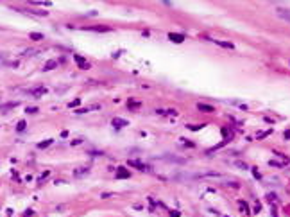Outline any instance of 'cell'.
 Instances as JSON below:
<instances>
[{
  "label": "cell",
  "instance_id": "1",
  "mask_svg": "<svg viewBox=\"0 0 290 217\" xmlns=\"http://www.w3.org/2000/svg\"><path fill=\"white\" fill-rule=\"evenodd\" d=\"M127 163H129V167H135V169H138V171H142V172H151V167H149L147 163H143V161H140V160H129Z\"/></svg>",
  "mask_w": 290,
  "mask_h": 217
},
{
  "label": "cell",
  "instance_id": "2",
  "mask_svg": "<svg viewBox=\"0 0 290 217\" xmlns=\"http://www.w3.org/2000/svg\"><path fill=\"white\" fill-rule=\"evenodd\" d=\"M27 93H29L31 97H34V99H39V97H43V95L47 93V88H45V86H34V88L27 90Z\"/></svg>",
  "mask_w": 290,
  "mask_h": 217
},
{
  "label": "cell",
  "instance_id": "3",
  "mask_svg": "<svg viewBox=\"0 0 290 217\" xmlns=\"http://www.w3.org/2000/svg\"><path fill=\"white\" fill-rule=\"evenodd\" d=\"M74 59H75V63H77V66H79V68H82V70L90 68V63H88L86 59L82 58V56H79V54H74Z\"/></svg>",
  "mask_w": 290,
  "mask_h": 217
},
{
  "label": "cell",
  "instance_id": "4",
  "mask_svg": "<svg viewBox=\"0 0 290 217\" xmlns=\"http://www.w3.org/2000/svg\"><path fill=\"white\" fill-rule=\"evenodd\" d=\"M127 178H131V172L125 167H118L116 169V179H127Z\"/></svg>",
  "mask_w": 290,
  "mask_h": 217
},
{
  "label": "cell",
  "instance_id": "5",
  "mask_svg": "<svg viewBox=\"0 0 290 217\" xmlns=\"http://www.w3.org/2000/svg\"><path fill=\"white\" fill-rule=\"evenodd\" d=\"M90 174V167H79V169H74V176L75 178H82Z\"/></svg>",
  "mask_w": 290,
  "mask_h": 217
},
{
  "label": "cell",
  "instance_id": "6",
  "mask_svg": "<svg viewBox=\"0 0 290 217\" xmlns=\"http://www.w3.org/2000/svg\"><path fill=\"white\" fill-rule=\"evenodd\" d=\"M197 110H199V111H204V113H212V111H215L213 106H210V104H202V102L197 104Z\"/></svg>",
  "mask_w": 290,
  "mask_h": 217
},
{
  "label": "cell",
  "instance_id": "7",
  "mask_svg": "<svg viewBox=\"0 0 290 217\" xmlns=\"http://www.w3.org/2000/svg\"><path fill=\"white\" fill-rule=\"evenodd\" d=\"M113 126H115V127H125V126H129V122H127L125 118L116 117V118H113Z\"/></svg>",
  "mask_w": 290,
  "mask_h": 217
},
{
  "label": "cell",
  "instance_id": "8",
  "mask_svg": "<svg viewBox=\"0 0 290 217\" xmlns=\"http://www.w3.org/2000/svg\"><path fill=\"white\" fill-rule=\"evenodd\" d=\"M168 39L174 41V43H183V41H185V34H174V32H170V34H168Z\"/></svg>",
  "mask_w": 290,
  "mask_h": 217
},
{
  "label": "cell",
  "instance_id": "9",
  "mask_svg": "<svg viewBox=\"0 0 290 217\" xmlns=\"http://www.w3.org/2000/svg\"><path fill=\"white\" fill-rule=\"evenodd\" d=\"M56 66H58V61H56V59H50V61H47V63H45L43 70H52V68H56Z\"/></svg>",
  "mask_w": 290,
  "mask_h": 217
},
{
  "label": "cell",
  "instance_id": "10",
  "mask_svg": "<svg viewBox=\"0 0 290 217\" xmlns=\"http://www.w3.org/2000/svg\"><path fill=\"white\" fill-rule=\"evenodd\" d=\"M88 31H95V32H109L111 31V27H88Z\"/></svg>",
  "mask_w": 290,
  "mask_h": 217
},
{
  "label": "cell",
  "instance_id": "11",
  "mask_svg": "<svg viewBox=\"0 0 290 217\" xmlns=\"http://www.w3.org/2000/svg\"><path fill=\"white\" fill-rule=\"evenodd\" d=\"M218 47H224V49H233V43H229V41H220V39H213Z\"/></svg>",
  "mask_w": 290,
  "mask_h": 217
},
{
  "label": "cell",
  "instance_id": "12",
  "mask_svg": "<svg viewBox=\"0 0 290 217\" xmlns=\"http://www.w3.org/2000/svg\"><path fill=\"white\" fill-rule=\"evenodd\" d=\"M238 208H240V212H242V214H249V206H247V203L238 201Z\"/></svg>",
  "mask_w": 290,
  "mask_h": 217
},
{
  "label": "cell",
  "instance_id": "13",
  "mask_svg": "<svg viewBox=\"0 0 290 217\" xmlns=\"http://www.w3.org/2000/svg\"><path fill=\"white\" fill-rule=\"evenodd\" d=\"M199 178H222L220 172H204V174H199Z\"/></svg>",
  "mask_w": 290,
  "mask_h": 217
},
{
  "label": "cell",
  "instance_id": "14",
  "mask_svg": "<svg viewBox=\"0 0 290 217\" xmlns=\"http://www.w3.org/2000/svg\"><path fill=\"white\" fill-rule=\"evenodd\" d=\"M16 106H18V102H9V104H4V106H0V111L11 110V108H16Z\"/></svg>",
  "mask_w": 290,
  "mask_h": 217
},
{
  "label": "cell",
  "instance_id": "15",
  "mask_svg": "<svg viewBox=\"0 0 290 217\" xmlns=\"http://www.w3.org/2000/svg\"><path fill=\"white\" fill-rule=\"evenodd\" d=\"M98 106H88V108H79V110H75V113H86V111H90V110H97Z\"/></svg>",
  "mask_w": 290,
  "mask_h": 217
},
{
  "label": "cell",
  "instance_id": "16",
  "mask_svg": "<svg viewBox=\"0 0 290 217\" xmlns=\"http://www.w3.org/2000/svg\"><path fill=\"white\" fill-rule=\"evenodd\" d=\"M29 38L34 39V41H39V39H43V34H41V32H31Z\"/></svg>",
  "mask_w": 290,
  "mask_h": 217
},
{
  "label": "cell",
  "instance_id": "17",
  "mask_svg": "<svg viewBox=\"0 0 290 217\" xmlns=\"http://www.w3.org/2000/svg\"><path fill=\"white\" fill-rule=\"evenodd\" d=\"M52 142H54V140H50V138H48V140H45V142H39V144H38V149H45V147H48Z\"/></svg>",
  "mask_w": 290,
  "mask_h": 217
},
{
  "label": "cell",
  "instance_id": "18",
  "mask_svg": "<svg viewBox=\"0 0 290 217\" xmlns=\"http://www.w3.org/2000/svg\"><path fill=\"white\" fill-rule=\"evenodd\" d=\"M25 127H27V122H25V120H20L18 126H16V131H25Z\"/></svg>",
  "mask_w": 290,
  "mask_h": 217
},
{
  "label": "cell",
  "instance_id": "19",
  "mask_svg": "<svg viewBox=\"0 0 290 217\" xmlns=\"http://www.w3.org/2000/svg\"><path fill=\"white\" fill-rule=\"evenodd\" d=\"M29 13H32V15H39V16H47V15H48V11H38V9H31Z\"/></svg>",
  "mask_w": 290,
  "mask_h": 217
},
{
  "label": "cell",
  "instance_id": "20",
  "mask_svg": "<svg viewBox=\"0 0 290 217\" xmlns=\"http://www.w3.org/2000/svg\"><path fill=\"white\" fill-rule=\"evenodd\" d=\"M79 104H81V100H79V99H75V100H72V102L68 104V108H77Z\"/></svg>",
  "mask_w": 290,
  "mask_h": 217
},
{
  "label": "cell",
  "instance_id": "21",
  "mask_svg": "<svg viewBox=\"0 0 290 217\" xmlns=\"http://www.w3.org/2000/svg\"><path fill=\"white\" fill-rule=\"evenodd\" d=\"M140 108V102H131L129 100V110H138Z\"/></svg>",
  "mask_w": 290,
  "mask_h": 217
},
{
  "label": "cell",
  "instance_id": "22",
  "mask_svg": "<svg viewBox=\"0 0 290 217\" xmlns=\"http://www.w3.org/2000/svg\"><path fill=\"white\" fill-rule=\"evenodd\" d=\"M25 111H27V113H38V108H36V106H32V108L29 106V108H27Z\"/></svg>",
  "mask_w": 290,
  "mask_h": 217
},
{
  "label": "cell",
  "instance_id": "23",
  "mask_svg": "<svg viewBox=\"0 0 290 217\" xmlns=\"http://www.w3.org/2000/svg\"><path fill=\"white\" fill-rule=\"evenodd\" d=\"M269 163H271L272 167H281V165H283V163H279V161H274V160H271Z\"/></svg>",
  "mask_w": 290,
  "mask_h": 217
},
{
  "label": "cell",
  "instance_id": "24",
  "mask_svg": "<svg viewBox=\"0 0 290 217\" xmlns=\"http://www.w3.org/2000/svg\"><path fill=\"white\" fill-rule=\"evenodd\" d=\"M252 176L256 178V179H260V178H262V174H260V172H258L256 169H252Z\"/></svg>",
  "mask_w": 290,
  "mask_h": 217
},
{
  "label": "cell",
  "instance_id": "25",
  "mask_svg": "<svg viewBox=\"0 0 290 217\" xmlns=\"http://www.w3.org/2000/svg\"><path fill=\"white\" fill-rule=\"evenodd\" d=\"M48 174H50V172H48V171H47V172H43V174H41V176L38 178V181H43V179H45V178L48 176Z\"/></svg>",
  "mask_w": 290,
  "mask_h": 217
},
{
  "label": "cell",
  "instance_id": "26",
  "mask_svg": "<svg viewBox=\"0 0 290 217\" xmlns=\"http://www.w3.org/2000/svg\"><path fill=\"white\" fill-rule=\"evenodd\" d=\"M170 217H179V212H170Z\"/></svg>",
  "mask_w": 290,
  "mask_h": 217
}]
</instances>
